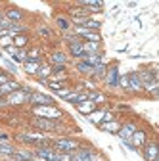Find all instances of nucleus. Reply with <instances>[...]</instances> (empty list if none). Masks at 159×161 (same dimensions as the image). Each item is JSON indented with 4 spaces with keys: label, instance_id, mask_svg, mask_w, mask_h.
Masks as SVG:
<instances>
[{
    "label": "nucleus",
    "instance_id": "nucleus-37",
    "mask_svg": "<svg viewBox=\"0 0 159 161\" xmlns=\"http://www.w3.org/2000/svg\"><path fill=\"white\" fill-rule=\"evenodd\" d=\"M119 86L129 92V75H121V77H119Z\"/></svg>",
    "mask_w": 159,
    "mask_h": 161
},
{
    "label": "nucleus",
    "instance_id": "nucleus-18",
    "mask_svg": "<svg viewBox=\"0 0 159 161\" xmlns=\"http://www.w3.org/2000/svg\"><path fill=\"white\" fill-rule=\"evenodd\" d=\"M56 25H58L59 31H63V33H69L73 29V23H71V19L67 15H58L56 17Z\"/></svg>",
    "mask_w": 159,
    "mask_h": 161
},
{
    "label": "nucleus",
    "instance_id": "nucleus-8",
    "mask_svg": "<svg viewBox=\"0 0 159 161\" xmlns=\"http://www.w3.org/2000/svg\"><path fill=\"white\" fill-rule=\"evenodd\" d=\"M142 152H144L146 161H155L159 157V144L157 142H146Z\"/></svg>",
    "mask_w": 159,
    "mask_h": 161
},
{
    "label": "nucleus",
    "instance_id": "nucleus-24",
    "mask_svg": "<svg viewBox=\"0 0 159 161\" xmlns=\"http://www.w3.org/2000/svg\"><path fill=\"white\" fill-rule=\"evenodd\" d=\"M71 17V21L73 19H81V17H90V14L86 12V8H69V12H67Z\"/></svg>",
    "mask_w": 159,
    "mask_h": 161
},
{
    "label": "nucleus",
    "instance_id": "nucleus-19",
    "mask_svg": "<svg viewBox=\"0 0 159 161\" xmlns=\"http://www.w3.org/2000/svg\"><path fill=\"white\" fill-rule=\"evenodd\" d=\"M106 71H107V64L106 62H102V64H98V65H94V69H92V75H90V79L94 80H100V79H104L106 77Z\"/></svg>",
    "mask_w": 159,
    "mask_h": 161
},
{
    "label": "nucleus",
    "instance_id": "nucleus-12",
    "mask_svg": "<svg viewBox=\"0 0 159 161\" xmlns=\"http://www.w3.org/2000/svg\"><path fill=\"white\" fill-rule=\"evenodd\" d=\"M6 52L12 56V62L14 64H25L27 62V50H17V48H14V46H10V48H6Z\"/></svg>",
    "mask_w": 159,
    "mask_h": 161
},
{
    "label": "nucleus",
    "instance_id": "nucleus-28",
    "mask_svg": "<svg viewBox=\"0 0 159 161\" xmlns=\"http://www.w3.org/2000/svg\"><path fill=\"white\" fill-rule=\"evenodd\" d=\"M15 150H17V148H15V146H12V144L8 142V140L0 142V155H2V157H10Z\"/></svg>",
    "mask_w": 159,
    "mask_h": 161
},
{
    "label": "nucleus",
    "instance_id": "nucleus-42",
    "mask_svg": "<svg viewBox=\"0 0 159 161\" xmlns=\"http://www.w3.org/2000/svg\"><path fill=\"white\" fill-rule=\"evenodd\" d=\"M0 108H8V102H6V98H4V96L0 98Z\"/></svg>",
    "mask_w": 159,
    "mask_h": 161
},
{
    "label": "nucleus",
    "instance_id": "nucleus-30",
    "mask_svg": "<svg viewBox=\"0 0 159 161\" xmlns=\"http://www.w3.org/2000/svg\"><path fill=\"white\" fill-rule=\"evenodd\" d=\"M75 69H77L79 73H83V75H88V77H90L94 67H92V65H88L86 62H83V59H79V62L75 64Z\"/></svg>",
    "mask_w": 159,
    "mask_h": 161
},
{
    "label": "nucleus",
    "instance_id": "nucleus-38",
    "mask_svg": "<svg viewBox=\"0 0 159 161\" xmlns=\"http://www.w3.org/2000/svg\"><path fill=\"white\" fill-rule=\"evenodd\" d=\"M71 90H73V88L65 86V88H62V90H58V92H56V96H59V98H65V96H69V94H71Z\"/></svg>",
    "mask_w": 159,
    "mask_h": 161
},
{
    "label": "nucleus",
    "instance_id": "nucleus-13",
    "mask_svg": "<svg viewBox=\"0 0 159 161\" xmlns=\"http://www.w3.org/2000/svg\"><path fill=\"white\" fill-rule=\"evenodd\" d=\"M67 56H71V58H75L77 62L79 59H85V50H83V42H77V44H69L67 46Z\"/></svg>",
    "mask_w": 159,
    "mask_h": 161
},
{
    "label": "nucleus",
    "instance_id": "nucleus-6",
    "mask_svg": "<svg viewBox=\"0 0 159 161\" xmlns=\"http://www.w3.org/2000/svg\"><path fill=\"white\" fill-rule=\"evenodd\" d=\"M27 104H31V106H54V98H52L50 94H44V92L35 90V92L29 96Z\"/></svg>",
    "mask_w": 159,
    "mask_h": 161
},
{
    "label": "nucleus",
    "instance_id": "nucleus-2",
    "mask_svg": "<svg viewBox=\"0 0 159 161\" xmlns=\"http://www.w3.org/2000/svg\"><path fill=\"white\" fill-rule=\"evenodd\" d=\"M31 125L36 130H44V132H63V121H50L42 117H33Z\"/></svg>",
    "mask_w": 159,
    "mask_h": 161
},
{
    "label": "nucleus",
    "instance_id": "nucleus-7",
    "mask_svg": "<svg viewBox=\"0 0 159 161\" xmlns=\"http://www.w3.org/2000/svg\"><path fill=\"white\" fill-rule=\"evenodd\" d=\"M119 77H121L119 75V65H111V67H107L104 80H106V85L109 88H117L119 86Z\"/></svg>",
    "mask_w": 159,
    "mask_h": 161
},
{
    "label": "nucleus",
    "instance_id": "nucleus-29",
    "mask_svg": "<svg viewBox=\"0 0 159 161\" xmlns=\"http://www.w3.org/2000/svg\"><path fill=\"white\" fill-rule=\"evenodd\" d=\"M50 77H52V65L50 64H41L38 73H36V79H50Z\"/></svg>",
    "mask_w": 159,
    "mask_h": 161
},
{
    "label": "nucleus",
    "instance_id": "nucleus-36",
    "mask_svg": "<svg viewBox=\"0 0 159 161\" xmlns=\"http://www.w3.org/2000/svg\"><path fill=\"white\" fill-rule=\"evenodd\" d=\"M65 42H67V46L69 44H77V42H83L81 38H79L75 33H65Z\"/></svg>",
    "mask_w": 159,
    "mask_h": 161
},
{
    "label": "nucleus",
    "instance_id": "nucleus-35",
    "mask_svg": "<svg viewBox=\"0 0 159 161\" xmlns=\"http://www.w3.org/2000/svg\"><path fill=\"white\" fill-rule=\"evenodd\" d=\"M10 46H14V38L6 33V35L0 36V50H6V48H10Z\"/></svg>",
    "mask_w": 159,
    "mask_h": 161
},
{
    "label": "nucleus",
    "instance_id": "nucleus-20",
    "mask_svg": "<svg viewBox=\"0 0 159 161\" xmlns=\"http://www.w3.org/2000/svg\"><path fill=\"white\" fill-rule=\"evenodd\" d=\"M86 96H88V102H92V104H104L106 102V94L104 92H100V90H92V92H86Z\"/></svg>",
    "mask_w": 159,
    "mask_h": 161
},
{
    "label": "nucleus",
    "instance_id": "nucleus-14",
    "mask_svg": "<svg viewBox=\"0 0 159 161\" xmlns=\"http://www.w3.org/2000/svg\"><path fill=\"white\" fill-rule=\"evenodd\" d=\"M142 90H144V85L140 83L136 71L129 73V92H142Z\"/></svg>",
    "mask_w": 159,
    "mask_h": 161
},
{
    "label": "nucleus",
    "instance_id": "nucleus-10",
    "mask_svg": "<svg viewBox=\"0 0 159 161\" xmlns=\"http://www.w3.org/2000/svg\"><path fill=\"white\" fill-rule=\"evenodd\" d=\"M69 64V56L67 52H62V50H56L50 54V65H67Z\"/></svg>",
    "mask_w": 159,
    "mask_h": 161
},
{
    "label": "nucleus",
    "instance_id": "nucleus-1",
    "mask_svg": "<svg viewBox=\"0 0 159 161\" xmlns=\"http://www.w3.org/2000/svg\"><path fill=\"white\" fill-rule=\"evenodd\" d=\"M31 113L35 117H42V119H50V121H63V115H65L56 104L54 106H33Z\"/></svg>",
    "mask_w": 159,
    "mask_h": 161
},
{
    "label": "nucleus",
    "instance_id": "nucleus-39",
    "mask_svg": "<svg viewBox=\"0 0 159 161\" xmlns=\"http://www.w3.org/2000/svg\"><path fill=\"white\" fill-rule=\"evenodd\" d=\"M113 119H115L113 111H107V109H106V113H104V119H102V123H109V121H113Z\"/></svg>",
    "mask_w": 159,
    "mask_h": 161
},
{
    "label": "nucleus",
    "instance_id": "nucleus-15",
    "mask_svg": "<svg viewBox=\"0 0 159 161\" xmlns=\"http://www.w3.org/2000/svg\"><path fill=\"white\" fill-rule=\"evenodd\" d=\"M4 17H6V19H10L12 23H19V21H21V19L25 17V14L19 10V8H6Z\"/></svg>",
    "mask_w": 159,
    "mask_h": 161
},
{
    "label": "nucleus",
    "instance_id": "nucleus-41",
    "mask_svg": "<svg viewBox=\"0 0 159 161\" xmlns=\"http://www.w3.org/2000/svg\"><path fill=\"white\" fill-rule=\"evenodd\" d=\"M8 80H10L8 73H2V71H0V85H4V83H8Z\"/></svg>",
    "mask_w": 159,
    "mask_h": 161
},
{
    "label": "nucleus",
    "instance_id": "nucleus-32",
    "mask_svg": "<svg viewBox=\"0 0 159 161\" xmlns=\"http://www.w3.org/2000/svg\"><path fill=\"white\" fill-rule=\"evenodd\" d=\"M77 109L81 111L83 115H90V113H92V111L96 109V104H92V102H88V100H86V102L79 104V106H77Z\"/></svg>",
    "mask_w": 159,
    "mask_h": 161
},
{
    "label": "nucleus",
    "instance_id": "nucleus-16",
    "mask_svg": "<svg viewBox=\"0 0 159 161\" xmlns=\"http://www.w3.org/2000/svg\"><path fill=\"white\" fill-rule=\"evenodd\" d=\"M77 6H88L86 12H102L104 8V2L102 0H81V2H77Z\"/></svg>",
    "mask_w": 159,
    "mask_h": 161
},
{
    "label": "nucleus",
    "instance_id": "nucleus-33",
    "mask_svg": "<svg viewBox=\"0 0 159 161\" xmlns=\"http://www.w3.org/2000/svg\"><path fill=\"white\" fill-rule=\"evenodd\" d=\"M0 58H2V64H4V67H6V69H8L10 73H14V75H15V73L19 71V69H17V65H15V64L12 62V59L4 58V50H0Z\"/></svg>",
    "mask_w": 159,
    "mask_h": 161
},
{
    "label": "nucleus",
    "instance_id": "nucleus-21",
    "mask_svg": "<svg viewBox=\"0 0 159 161\" xmlns=\"http://www.w3.org/2000/svg\"><path fill=\"white\" fill-rule=\"evenodd\" d=\"M29 35H17V36H14V48H17V50H25L27 48V44H29Z\"/></svg>",
    "mask_w": 159,
    "mask_h": 161
},
{
    "label": "nucleus",
    "instance_id": "nucleus-27",
    "mask_svg": "<svg viewBox=\"0 0 159 161\" xmlns=\"http://www.w3.org/2000/svg\"><path fill=\"white\" fill-rule=\"evenodd\" d=\"M38 67H41V62H25V64H23V71H25L27 75H33V77H36Z\"/></svg>",
    "mask_w": 159,
    "mask_h": 161
},
{
    "label": "nucleus",
    "instance_id": "nucleus-3",
    "mask_svg": "<svg viewBox=\"0 0 159 161\" xmlns=\"http://www.w3.org/2000/svg\"><path fill=\"white\" fill-rule=\"evenodd\" d=\"M52 148L56 152H65V153H73L75 150L81 148V142L75 138H69V136H62V138H56L52 142Z\"/></svg>",
    "mask_w": 159,
    "mask_h": 161
},
{
    "label": "nucleus",
    "instance_id": "nucleus-11",
    "mask_svg": "<svg viewBox=\"0 0 159 161\" xmlns=\"http://www.w3.org/2000/svg\"><path fill=\"white\" fill-rule=\"evenodd\" d=\"M136 129H138V127H136V123H132V121H130V123H123L121 129L117 130V136L121 138V140H130V136L134 134Z\"/></svg>",
    "mask_w": 159,
    "mask_h": 161
},
{
    "label": "nucleus",
    "instance_id": "nucleus-31",
    "mask_svg": "<svg viewBox=\"0 0 159 161\" xmlns=\"http://www.w3.org/2000/svg\"><path fill=\"white\" fill-rule=\"evenodd\" d=\"M27 62H41V64H42L41 48H29V50H27Z\"/></svg>",
    "mask_w": 159,
    "mask_h": 161
},
{
    "label": "nucleus",
    "instance_id": "nucleus-9",
    "mask_svg": "<svg viewBox=\"0 0 159 161\" xmlns=\"http://www.w3.org/2000/svg\"><path fill=\"white\" fill-rule=\"evenodd\" d=\"M146 142H148V132H146V130H142V129H136V130H134V134L130 136V144L138 150L140 146H144Z\"/></svg>",
    "mask_w": 159,
    "mask_h": 161
},
{
    "label": "nucleus",
    "instance_id": "nucleus-26",
    "mask_svg": "<svg viewBox=\"0 0 159 161\" xmlns=\"http://www.w3.org/2000/svg\"><path fill=\"white\" fill-rule=\"evenodd\" d=\"M104 113H106V109H94L90 115H86V119L90 121V123H94V125H100L102 123V119H104Z\"/></svg>",
    "mask_w": 159,
    "mask_h": 161
},
{
    "label": "nucleus",
    "instance_id": "nucleus-22",
    "mask_svg": "<svg viewBox=\"0 0 159 161\" xmlns=\"http://www.w3.org/2000/svg\"><path fill=\"white\" fill-rule=\"evenodd\" d=\"M98 127H100L102 130H106V132H111V134H117V130L119 129H121V123H119V121H109V123H100V125H98Z\"/></svg>",
    "mask_w": 159,
    "mask_h": 161
},
{
    "label": "nucleus",
    "instance_id": "nucleus-4",
    "mask_svg": "<svg viewBox=\"0 0 159 161\" xmlns=\"http://www.w3.org/2000/svg\"><path fill=\"white\" fill-rule=\"evenodd\" d=\"M19 142H25V144H31V146H38L41 142H46V140H50L52 136L46 132H19L15 136Z\"/></svg>",
    "mask_w": 159,
    "mask_h": 161
},
{
    "label": "nucleus",
    "instance_id": "nucleus-44",
    "mask_svg": "<svg viewBox=\"0 0 159 161\" xmlns=\"http://www.w3.org/2000/svg\"><path fill=\"white\" fill-rule=\"evenodd\" d=\"M2 19H4V12H0V21H2Z\"/></svg>",
    "mask_w": 159,
    "mask_h": 161
},
{
    "label": "nucleus",
    "instance_id": "nucleus-40",
    "mask_svg": "<svg viewBox=\"0 0 159 161\" xmlns=\"http://www.w3.org/2000/svg\"><path fill=\"white\" fill-rule=\"evenodd\" d=\"M38 35H41V36H50L52 31H50L48 27H38Z\"/></svg>",
    "mask_w": 159,
    "mask_h": 161
},
{
    "label": "nucleus",
    "instance_id": "nucleus-5",
    "mask_svg": "<svg viewBox=\"0 0 159 161\" xmlns=\"http://www.w3.org/2000/svg\"><path fill=\"white\" fill-rule=\"evenodd\" d=\"M29 96L31 94H27L25 90H21V86H19L17 90H14V92H10V94H6L4 98H6V102H8V106H23V104H27V100H29Z\"/></svg>",
    "mask_w": 159,
    "mask_h": 161
},
{
    "label": "nucleus",
    "instance_id": "nucleus-34",
    "mask_svg": "<svg viewBox=\"0 0 159 161\" xmlns=\"http://www.w3.org/2000/svg\"><path fill=\"white\" fill-rule=\"evenodd\" d=\"M50 90H54V92H58V90H62V88H65L67 86V80H50L48 79V85H46Z\"/></svg>",
    "mask_w": 159,
    "mask_h": 161
},
{
    "label": "nucleus",
    "instance_id": "nucleus-43",
    "mask_svg": "<svg viewBox=\"0 0 159 161\" xmlns=\"http://www.w3.org/2000/svg\"><path fill=\"white\" fill-rule=\"evenodd\" d=\"M4 140H8V134L6 132H0V142H4Z\"/></svg>",
    "mask_w": 159,
    "mask_h": 161
},
{
    "label": "nucleus",
    "instance_id": "nucleus-23",
    "mask_svg": "<svg viewBox=\"0 0 159 161\" xmlns=\"http://www.w3.org/2000/svg\"><path fill=\"white\" fill-rule=\"evenodd\" d=\"M17 88H19V83H17V80H8V83L0 85V96H6V94L14 92V90H17Z\"/></svg>",
    "mask_w": 159,
    "mask_h": 161
},
{
    "label": "nucleus",
    "instance_id": "nucleus-17",
    "mask_svg": "<svg viewBox=\"0 0 159 161\" xmlns=\"http://www.w3.org/2000/svg\"><path fill=\"white\" fill-rule=\"evenodd\" d=\"M10 157L15 161H35V153L31 150H15Z\"/></svg>",
    "mask_w": 159,
    "mask_h": 161
},
{
    "label": "nucleus",
    "instance_id": "nucleus-25",
    "mask_svg": "<svg viewBox=\"0 0 159 161\" xmlns=\"http://www.w3.org/2000/svg\"><path fill=\"white\" fill-rule=\"evenodd\" d=\"M83 50H85V54L104 52V50H102V42H83Z\"/></svg>",
    "mask_w": 159,
    "mask_h": 161
}]
</instances>
